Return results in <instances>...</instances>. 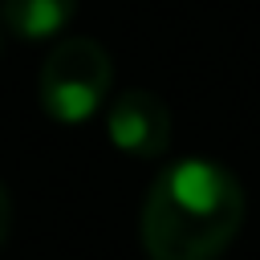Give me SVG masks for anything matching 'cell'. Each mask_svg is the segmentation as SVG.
Listing matches in <instances>:
<instances>
[{"label":"cell","mask_w":260,"mask_h":260,"mask_svg":"<svg viewBox=\"0 0 260 260\" xmlns=\"http://www.w3.org/2000/svg\"><path fill=\"white\" fill-rule=\"evenodd\" d=\"M106 138L130 158H162L171 146V114L158 93L126 89L114 98L106 114Z\"/></svg>","instance_id":"obj_3"},{"label":"cell","mask_w":260,"mask_h":260,"mask_svg":"<svg viewBox=\"0 0 260 260\" xmlns=\"http://www.w3.org/2000/svg\"><path fill=\"white\" fill-rule=\"evenodd\" d=\"M244 223V187L211 158L162 167L142 199V248L150 260H215Z\"/></svg>","instance_id":"obj_1"},{"label":"cell","mask_w":260,"mask_h":260,"mask_svg":"<svg viewBox=\"0 0 260 260\" xmlns=\"http://www.w3.org/2000/svg\"><path fill=\"white\" fill-rule=\"evenodd\" d=\"M8 223H12V203H8V191H4V183H0V244H4V236H8Z\"/></svg>","instance_id":"obj_5"},{"label":"cell","mask_w":260,"mask_h":260,"mask_svg":"<svg viewBox=\"0 0 260 260\" xmlns=\"http://www.w3.org/2000/svg\"><path fill=\"white\" fill-rule=\"evenodd\" d=\"M110 81H114V69H110L106 49L89 37H65L49 49L41 65L37 98L53 122L77 126L98 114V106L110 93Z\"/></svg>","instance_id":"obj_2"},{"label":"cell","mask_w":260,"mask_h":260,"mask_svg":"<svg viewBox=\"0 0 260 260\" xmlns=\"http://www.w3.org/2000/svg\"><path fill=\"white\" fill-rule=\"evenodd\" d=\"M77 12V0H4L0 24L24 41H49L69 28Z\"/></svg>","instance_id":"obj_4"}]
</instances>
